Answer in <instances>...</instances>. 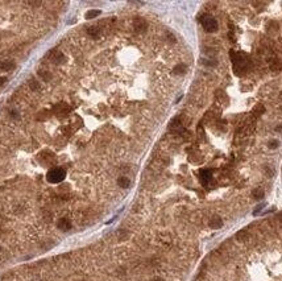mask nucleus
<instances>
[{"instance_id":"nucleus-1","label":"nucleus","mask_w":282,"mask_h":281,"mask_svg":"<svg viewBox=\"0 0 282 281\" xmlns=\"http://www.w3.org/2000/svg\"><path fill=\"white\" fill-rule=\"evenodd\" d=\"M65 177H66V172H65V169H62V168H51L46 174L47 181L51 182V183L61 182L65 180Z\"/></svg>"},{"instance_id":"nucleus-2","label":"nucleus","mask_w":282,"mask_h":281,"mask_svg":"<svg viewBox=\"0 0 282 281\" xmlns=\"http://www.w3.org/2000/svg\"><path fill=\"white\" fill-rule=\"evenodd\" d=\"M202 25L208 33H214L218 29V21L211 16H203L202 17Z\"/></svg>"},{"instance_id":"nucleus-3","label":"nucleus","mask_w":282,"mask_h":281,"mask_svg":"<svg viewBox=\"0 0 282 281\" xmlns=\"http://www.w3.org/2000/svg\"><path fill=\"white\" fill-rule=\"evenodd\" d=\"M146 28H148V24H146L145 20L142 19H136V21H134V29L138 33H144L146 30Z\"/></svg>"},{"instance_id":"nucleus-4","label":"nucleus","mask_w":282,"mask_h":281,"mask_svg":"<svg viewBox=\"0 0 282 281\" xmlns=\"http://www.w3.org/2000/svg\"><path fill=\"white\" fill-rule=\"evenodd\" d=\"M211 178H212V172L210 169H202L200 170V180H202V183H203V185H206Z\"/></svg>"},{"instance_id":"nucleus-5","label":"nucleus","mask_w":282,"mask_h":281,"mask_svg":"<svg viewBox=\"0 0 282 281\" xmlns=\"http://www.w3.org/2000/svg\"><path fill=\"white\" fill-rule=\"evenodd\" d=\"M57 226L59 230H63V231H67V230H70L71 228V222L67 218H62V219H59L58 220V223H57Z\"/></svg>"},{"instance_id":"nucleus-6","label":"nucleus","mask_w":282,"mask_h":281,"mask_svg":"<svg viewBox=\"0 0 282 281\" xmlns=\"http://www.w3.org/2000/svg\"><path fill=\"white\" fill-rule=\"evenodd\" d=\"M208 224L211 228H220L223 226V220H221V218H219V216H214V218L210 219Z\"/></svg>"},{"instance_id":"nucleus-7","label":"nucleus","mask_w":282,"mask_h":281,"mask_svg":"<svg viewBox=\"0 0 282 281\" xmlns=\"http://www.w3.org/2000/svg\"><path fill=\"white\" fill-rule=\"evenodd\" d=\"M236 238H237V240H240V242H247V240L249 239V232L247 230H243V231L237 232Z\"/></svg>"},{"instance_id":"nucleus-8","label":"nucleus","mask_w":282,"mask_h":281,"mask_svg":"<svg viewBox=\"0 0 282 281\" xmlns=\"http://www.w3.org/2000/svg\"><path fill=\"white\" fill-rule=\"evenodd\" d=\"M117 183H119V186L123 187V189H127V187H129L131 185V181L127 177H120L117 180Z\"/></svg>"},{"instance_id":"nucleus-9","label":"nucleus","mask_w":282,"mask_h":281,"mask_svg":"<svg viewBox=\"0 0 282 281\" xmlns=\"http://www.w3.org/2000/svg\"><path fill=\"white\" fill-rule=\"evenodd\" d=\"M269 62H270V70L272 71H280L282 69V65L277 61V59H270Z\"/></svg>"},{"instance_id":"nucleus-10","label":"nucleus","mask_w":282,"mask_h":281,"mask_svg":"<svg viewBox=\"0 0 282 281\" xmlns=\"http://www.w3.org/2000/svg\"><path fill=\"white\" fill-rule=\"evenodd\" d=\"M264 112H265V107L263 104H257V106L253 108V115L255 116H260L261 114H264Z\"/></svg>"},{"instance_id":"nucleus-11","label":"nucleus","mask_w":282,"mask_h":281,"mask_svg":"<svg viewBox=\"0 0 282 281\" xmlns=\"http://www.w3.org/2000/svg\"><path fill=\"white\" fill-rule=\"evenodd\" d=\"M99 15H100V11H99V9H91V11H89L86 13V19L90 20V19L96 17V16H99Z\"/></svg>"},{"instance_id":"nucleus-12","label":"nucleus","mask_w":282,"mask_h":281,"mask_svg":"<svg viewBox=\"0 0 282 281\" xmlns=\"http://www.w3.org/2000/svg\"><path fill=\"white\" fill-rule=\"evenodd\" d=\"M51 61L54 63H61L63 61V54L62 53H54L51 55Z\"/></svg>"},{"instance_id":"nucleus-13","label":"nucleus","mask_w":282,"mask_h":281,"mask_svg":"<svg viewBox=\"0 0 282 281\" xmlns=\"http://www.w3.org/2000/svg\"><path fill=\"white\" fill-rule=\"evenodd\" d=\"M264 194H265V193H264L263 189H255V190H253V193H252V195L255 197L256 199H261V198H264Z\"/></svg>"},{"instance_id":"nucleus-14","label":"nucleus","mask_w":282,"mask_h":281,"mask_svg":"<svg viewBox=\"0 0 282 281\" xmlns=\"http://www.w3.org/2000/svg\"><path fill=\"white\" fill-rule=\"evenodd\" d=\"M13 62H11V61H7V62H3L2 65H0V69L2 70H11V69H13Z\"/></svg>"},{"instance_id":"nucleus-15","label":"nucleus","mask_w":282,"mask_h":281,"mask_svg":"<svg viewBox=\"0 0 282 281\" xmlns=\"http://www.w3.org/2000/svg\"><path fill=\"white\" fill-rule=\"evenodd\" d=\"M185 71H186V66L183 63H179V65H177L174 67V73L176 74H185Z\"/></svg>"},{"instance_id":"nucleus-16","label":"nucleus","mask_w":282,"mask_h":281,"mask_svg":"<svg viewBox=\"0 0 282 281\" xmlns=\"http://www.w3.org/2000/svg\"><path fill=\"white\" fill-rule=\"evenodd\" d=\"M87 30H89V34L91 36V37H98L99 36V29L98 28H95V27H91Z\"/></svg>"},{"instance_id":"nucleus-17","label":"nucleus","mask_w":282,"mask_h":281,"mask_svg":"<svg viewBox=\"0 0 282 281\" xmlns=\"http://www.w3.org/2000/svg\"><path fill=\"white\" fill-rule=\"evenodd\" d=\"M170 127L172 128H179L181 127V118H176L170 122Z\"/></svg>"},{"instance_id":"nucleus-18","label":"nucleus","mask_w":282,"mask_h":281,"mask_svg":"<svg viewBox=\"0 0 282 281\" xmlns=\"http://www.w3.org/2000/svg\"><path fill=\"white\" fill-rule=\"evenodd\" d=\"M216 96L220 99L221 103L227 102V95H225V93H223V91H218V93H216Z\"/></svg>"},{"instance_id":"nucleus-19","label":"nucleus","mask_w":282,"mask_h":281,"mask_svg":"<svg viewBox=\"0 0 282 281\" xmlns=\"http://www.w3.org/2000/svg\"><path fill=\"white\" fill-rule=\"evenodd\" d=\"M265 174H266L268 177H273V176H274V170H273V168H270V166L265 168Z\"/></svg>"},{"instance_id":"nucleus-20","label":"nucleus","mask_w":282,"mask_h":281,"mask_svg":"<svg viewBox=\"0 0 282 281\" xmlns=\"http://www.w3.org/2000/svg\"><path fill=\"white\" fill-rule=\"evenodd\" d=\"M277 29H278V25H277V24H272V25H269V27H268V30H270L272 33H274V32H276Z\"/></svg>"},{"instance_id":"nucleus-21","label":"nucleus","mask_w":282,"mask_h":281,"mask_svg":"<svg viewBox=\"0 0 282 281\" xmlns=\"http://www.w3.org/2000/svg\"><path fill=\"white\" fill-rule=\"evenodd\" d=\"M269 147H270L272 149H274V148L278 147V141H277V140H272V141L269 143Z\"/></svg>"},{"instance_id":"nucleus-22","label":"nucleus","mask_w":282,"mask_h":281,"mask_svg":"<svg viewBox=\"0 0 282 281\" xmlns=\"http://www.w3.org/2000/svg\"><path fill=\"white\" fill-rule=\"evenodd\" d=\"M41 77L44 78V81H49V79L51 78L49 73H42V74H41Z\"/></svg>"},{"instance_id":"nucleus-23","label":"nucleus","mask_w":282,"mask_h":281,"mask_svg":"<svg viewBox=\"0 0 282 281\" xmlns=\"http://www.w3.org/2000/svg\"><path fill=\"white\" fill-rule=\"evenodd\" d=\"M30 87H32V89H33V90H37V89H38V83L36 82V81H32V83H30Z\"/></svg>"},{"instance_id":"nucleus-24","label":"nucleus","mask_w":282,"mask_h":281,"mask_svg":"<svg viewBox=\"0 0 282 281\" xmlns=\"http://www.w3.org/2000/svg\"><path fill=\"white\" fill-rule=\"evenodd\" d=\"M5 82H7V78H5V77H2V78H0V86H3Z\"/></svg>"},{"instance_id":"nucleus-25","label":"nucleus","mask_w":282,"mask_h":281,"mask_svg":"<svg viewBox=\"0 0 282 281\" xmlns=\"http://www.w3.org/2000/svg\"><path fill=\"white\" fill-rule=\"evenodd\" d=\"M277 131H278V132H282V126H280V127H277Z\"/></svg>"},{"instance_id":"nucleus-26","label":"nucleus","mask_w":282,"mask_h":281,"mask_svg":"<svg viewBox=\"0 0 282 281\" xmlns=\"http://www.w3.org/2000/svg\"><path fill=\"white\" fill-rule=\"evenodd\" d=\"M278 218H280V220H281V222H282V212H281V214L278 215Z\"/></svg>"},{"instance_id":"nucleus-27","label":"nucleus","mask_w":282,"mask_h":281,"mask_svg":"<svg viewBox=\"0 0 282 281\" xmlns=\"http://www.w3.org/2000/svg\"><path fill=\"white\" fill-rule=\"evenodd\" d=\"M156 281H164V280H161V279H157Z\"/></svg>"}]
</instances>
